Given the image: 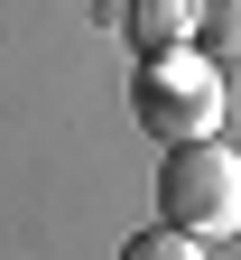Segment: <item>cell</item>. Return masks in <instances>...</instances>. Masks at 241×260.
I'll return each instance as SVG.
<instances>
[{
    "instance_id": "1",
    "label": "cell",
    "mask_w": 241,
    "mask_h": 260,
    "mask_svg": "<svg viewBox=\"0 0 241 260\" xmlns=\"http://www.w3.org/2000/svg\"><path fill=\"white\" fill-rule=\"evenodd\" d=\"M158 223L195 233L204 251L241 233V158L214 140H167V168H158Z\"/></svg>"
},
{
    "instance_id": "5",
    "label": "cell",
    "mask_w": 241,
    "mask_h": 260,
    "mask_svg": "<svg viewBox=\"0 0 241 260\" xmlns=\"http://www.w3.org/2000/svg\"><path fill=\"white\" fill-rule=\"evenodd\" d=\"M121 260H204V242L177 233V223H149V233H130V242H121Z\"/></svg>"
},
{
    "instance_id": "4",
    "label": "cell",
    "mask_w": 241,
    "mask_h": 260,
    "mask_svg": "<svg viewBox=\"0 0 241 260\" xmlns=\"http://www.w3.org/2000/svg\"><path fill=\"white\" fill-rule=\"evenodd\" d=\"M195 47L214 56V65L241 56V0H204V10H195Z\"/></svg>"
},
{
    "instance_id": "2",
    "label": "cell",
    "mask_w": 241,
    "mask_h": 260,
    "mask_svg": "<svg viewBox=\"0 0 241 260\" xmlns=\"http://www.w3.org/2000/svg\"><path fill=\"white\" fill-rule=\"evenodd\" d=\"M130 112H140V130H158V140H214V130H223V65L204 56V47L140 56Z\"/></svg>"
},
{
    "instance_id": "3",
    "label": "cell",
    "mask_w": 241,
    "mask_h": 260,
    "mask_svg": "<svg viewBox=\"0 0 241 260\" xmlns=\"http://www.w3.org/2000/svg\"><path fill=\"white\" fill-rule=\"evenodd\" d=\"M195 10L204 0H130V47L140 56H167V47H195Z\"/></svg>"
}]
</instances>
